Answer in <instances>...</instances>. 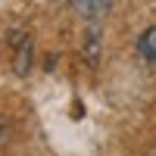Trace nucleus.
<instances>
[{
    "label": "nucleus",
    "instance_id": "nucleus-2",
    "mask_svg": "<svg viewBox=\"0 0 156 156\" xmlns=\"http://www.w3.org/2000/svg\"><path fill=\"white\" fill-rule=\"evenodd\" d=\"M137 53L144 56L147 62H156V25H150V28L140 31V37H137Z\"/></svg>",
    "mask_w": 156,
    "mask_h": 156
},
{
    "label": "nucleus",
    "instance_id": "nucleus-1",
    "mask_svg": "<svg viewBox=\"0 0 156 156\" xmlns=\"http://www.w3.org/2000/svg\"><path fill=\"white\" fill-rule=\"evenodd\" d=\"M109 3L112 0H72V6L81 12L84 19H100L103 12H109Z\"/></svg>",
    "mask_w": 156,
    "mask_h": 156
}]
</instances>
